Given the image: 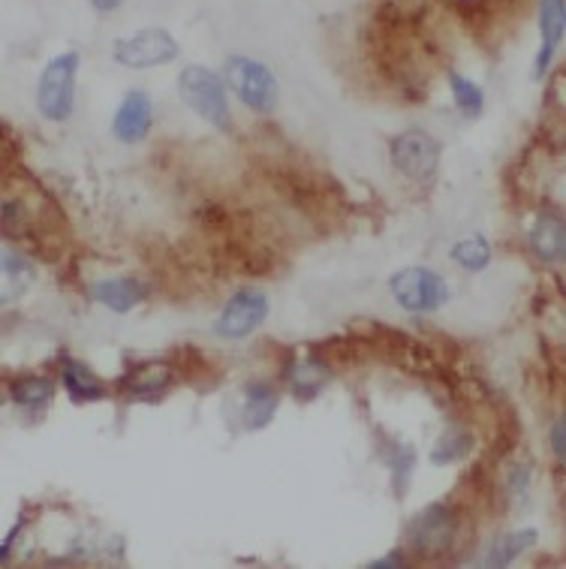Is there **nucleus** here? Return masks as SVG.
Wrapping results in <instances>:
<instances>
[{
	"instance_id": "obj_1",
	"label": "nucleus",
	"mask_w": 566,
	"mask_h": 569,
	"mask_svg": "<svg viewBox=\"0 0 566 569\" xmlns=\"http://www.w3.org/2000/svg\"><path fill=\"white\" fill-rule=\"evenodd\" d=\"M178 94L187 108H193L205 124H212L220 133L233 130V112H229V100H226L224 79L212 70L199 64L184 66L178 75Z\"/></svg>"
},
{
	"instance_id": "obj_2",
	"label": "nucleus",
	"mask_w": 566,
	"mask_h": 569,
	"mask_svg": "<svg viewBox=\"0 0 566 569\" xmlns=\"http://www.w3.org/2000/svg\"><path fill=\"white\" fill-rule=\"evenodd\" d=\"M82 58L79 52L54 54L43 66L40 82H37V108L45 121L64 124L73 115L75 106V73H79Z\"/></svg>"
},
{
	"instance_id": "obj_3",
	"label": "nucleus",
	"mask_w": 566,
	"mask_h": 569,
	"mask_svg": "<svg viewBox=\"0 0 566 569\" xmlns=\"http://www.w3.org/2000/svg\"><path fill=\"white\" fill-rule=\"evenodd\" d=\"M224 73L226 85L233 87V94H236L250 112H257V115H271V112L278 108V79H275V73H271L263 61H254V58H247V54H233V58H226Z\"/></svg>"
},
{
	"instance_id": "obj_4",
	"label": "nucleus",
	"mask_w": 566,
	"mask_h": 569,
	"mask_svg": "<svg viewBox=\"0 0 566 569\" xmlns=\"http://www.w3.org/2000/svg\"><path fill=\"white\" fill-rule=\"evenodd\" d=\"M389 292H392L398 308L407 313H434L452 296L446 280L425 266H410V269L395 271L389 278Z\"/></svg>"
},
{
	"instance_id": "obj_5",
	"label": "nucleus",
	"mask_w": 566,
	"mask_h": 569,
	"mask_svg": "<svg viewBox=\"0 0 566 569\" xmlns=\"http://www.w3.org/2000/svg\"><path fill=\"white\" fill-rule=\"evenodd\" d=\"M440 154H443V145H440L431 133L425 130H404L398 133L392 145H389V157H392V166L398 173L410 178V182L425 184L438 175Z\"/></svg>"
},
{
	"instance_id": "obj_6",
	"label": "nucleus",
	"mask_w": 566,
	"mask_h": 569,
	"mask_svg": "<svg viewBox=\"0 0 566 569\" xmlns=\"http://www.w3.org/2000/svg\"><path fill=\"white\" fill-rule=\"evenodd\" d=\"M455 534H459L455 513L443 504H431L410 518V525H407V546L419 558H440V555H446L449 548H452Z\"/></svg>"
},
{
	"instance_id": "obj_7",
	"label": "nucleus",
	"mask_w": 566,
	"mask_h": 569,
	"mask_svg": "<svg viewBox=\"0 0 566 569\" xmlns=\"http://www.w3.org/2000/svg\"><path fill=\"white\" fill-rule=\"evenodd\" d=\"M178 43L163 28H145V31L124 37L112 45V58L127 70H151V66L172 64L178 58Z\"/></svg>"
},
{
	"instance_id": "obj_8",
	"label": "nucleus",
	"mask_w": 566,
	"mask_h": 569,
	"mask_svg": "<svg viewBox=\"0 0 566 569\" xmlns=\"http://www.w3.org/2000/svg\"><path fill=\"white\" fill-rule=\"evenodd\" d=\"M268 299L259 290H238L229 296L224 311L214 322V332L226 341H245L247 334H254L266 322Z\"/></svg>"
},
{
	"instance_id": "obj_9",
	"label": "nucleus",
	"mask_w": 566,
	"mask_h": 569,
	"mask_svg": "<svg viewBox=\"0 0 566 569\" xmlns=\"http://www.w3.org/2000/svg\"><path fill=\"white\" fill-rule=\"evenodd\" d=\"M175 383L169 362H133L119 380V392L127 401H161Z\"/></svg>"
},
{
	"instance_id": "obj_10",
	"label": "nucleus",
	"mask_w": 566,
	"mask_h": 569,
	"mask_svg": "<svg viewBox=\"0 0 566 569\" xmlns=\"http://www.w3.org/2000/svg\"><path fill=\"white\" fill-rule=\"evenodd\" d=\"M154 127V103L145 91H127L112 118V136L124 145H136Z\"/></svg>"
},
{
	"instance_id": "obj_11",
	"label": "nucleus",
	"mask_w": 566,
	"mask_h": 569,
	"mask_svg": "<svg viewBox=\"0 0 566 569\" xmlns=\"http://www.w3.org/2000/svg\"><path fill=\"white\" fill-rule=\"evenodd\" d=\"M527 248L534 250L539 262L557 266L566 262V220L560 215L543 211L536 215L531 232H527Z\"/></svg>"
},
{
	"instance_id": "obj_12",
	"label": "nucleus",
	"mask_w": 566,
	"mask_h": 569,
	"mask_svg": "<svg viewBox=\"0 0 566 569\" xmlns=\"http://www.w3.org/2000/svg\"><path fill=\"white\" fill-rule=\"evenodd\" d=\"M539 52L534 61V75H545V70L555 61V52L560 49L566 37V0H543L539 3Z\"/></svg>"
},
{
	"instance_id": "obj_13",
	"label": "nucleus",
	"mask_w": 566,
	"mask_h": 569,
	"mask_svg": "<svg viewBox=\"0 0 566 569\" xmlns=\"http://www.w3.org/2000/svg\"><path fill=\"white\" fill-rule=\"evenodd\" d=\"M88 296L112 313H130L148 299V287L136 278H106L91 283Z\"/></svg>"
},
{
	"instance_id": "obj_14",
	"label": "nucleus",
	"mask_w": 566,
	"mask_h": 569,
	"mask_svg": "<svg viewBox=\"0 0 566 569\" xmlns=\"http://www.w3.org/2000/svg\"><path fill=\"white\" fill-rule=\"evenodd\" d=\"M280 407V392L271 383H247L241 389V425L247 431H263L271 425Z\"/></svg>"
},
{
	"instance_id": "obj_15",
	"label": "nucleus",
	"mask_w": 566,
	"mask_h": 569,
	"mask_svg": "<svg viewBox=\"0 0 566 569\" xmlns=\"http://www.w3.org/2000/svg\"><path fill=\"white\" fill-rule=\"evenodd\" d=\"M326 380H329V362L317 353L296 359V362L287 365V383L299 404H308V401L320 395L326 389Z\"/></svg>"
},
{
	"instance_id": "obj_16",
	"label": "nucleus",
	"mask_w": 566,
	"mask_h": 569,
	"mask_svg": "<svg viewBox=\"0 0 566 569\" xmlns=\"http://www.w3.org/2000/svg\"><path fill=\"white\" fill-rule=\"evenodd\" d=\"M61 380H64L66 395H70L73 404H96V401H103L109 395L106 383L91 368L82 365L79 359H70V355L61 365Z\"/></svg>"
},
{
	"instance_id": "obj_17",
	"label": "nucleus",
	"mask_w": 566,
	"mask_h": 569,
	"mask_svg": "<svg viewBox=\"0 0 566 569\" xmlns=\"http://www.w3.org/2000/svg\"><path fill=\"white\" fill-rule=\"evenodd\" d=\"M539 542L536 530H510L494 539L492 546L485 548V558L480 560L482 567H510L518 555H524L527 548H534Z\"/></svg>"
},
{
	"instance_id": "obj_18",
	"label": "nucleus",
	"mask_w": 566,
	"mask_h": 569,
	"mask_svg": "<svg viewBox=\"0 0 566 569\" xmlns=\"http://www.w3.org/2000/svg\"><path fill=\"white\" fill-rule=\"evenodd\" d=\"M380 462H383L385 467H389V473H392L395 497L401 500V497L407 495L410 473L416 467V449L401 441H383V446H380Z\"/></svg>"
},
{
	"instance_id": "obj_19",
	"label": "nucleus",
	"mask_w": 566,
	"mask_h": 569,
	"mask_svg": "<svg viewBox=\"0 0 566 569\" xmlns=\"http://www.w3.org/2000/svg\"><path fill=\"white\" fill-rule=\"evenodd\" d=\"M476 441H473V434L467 428H461V425H452L440 434V441L434 443V449H431V464H459L464 462L467 455L473 452Z\"/></svg>"
},
{
	"instance_id": "obj_20",
	"label": "nucleus",
	"mask_w": 566,
	"mask_h": 569,
	"mask_svg": "<svg viewBox=\"0 0 566 569\" xmlns=\"http://www.w3.org/2000/svg\"><path fill=\"white\" fill-rule=\"evenodd\" d=\"M10 397L16 407L22 410H43L54 397V386L45 376H19L10 386Z\"/></svg>"
},
{
	"instance_id": "obj_21",
	"label": "nucleus",
	"mask_w": 566,
	"mask_h": 569,
	"mask_svg": "<svg viewBox=\"0 0 566 569\" xmlns=\"http://www.w3.org/2000/svg\"><path fill=\"white\" fill-rule=\"evenodd\" d=\"M492 245L485 236H467L455 241V248L449 250V257L455 266H461L464 271H485L488 262H492Z\"/></svg>"
},
{
	"instance_id": "obj_22",
	"label": "nucleus",
	"mask_w": 566,
	"mask_h": 569,
	"mask_svg": "<svg viewBox=\"0 0 566 569\" xmlns=\"http://www.w3.org/2000/svg\"><path fill=\"white\" fill-rule=\"evenodd\" d=\"M449 87H452V100H455V106L464 118H480L482 115V106H485V94H482V87L471 79H464L461 73H449Z\"/></svg>"
},
{
	"instance_id": "obj_23",
	"label": "nucleus",
	"mask_w": 566,
	"mask_h": 569,
	"mask_svg": "<svg viewBox=\"0 0 566 569\" xmlns=\"http://www.w3.org/2000/svg\"><path fill=\"white\" fill-rule=\"evenodd\" d=\"M548 443H552V452L560 464H566V413H560L548 431Z\"/></svg>"
},
{
	"instance_id": "obj_24",
	"label": "nucleus",
	"mask_w": 566,
	"mask_h": 569,
	"mask_svg": "<svg viewBox=\"0 0 566 569\" xmlns=\"http://www.w3.org/2000/svg\"><path fill=\"white\" fill-rule=\"evenodd\" d=\"M24 525H28V516L22 513V518L16 521V527H12L10 534H7V539H3V546H0V563H10V555H12V542L19 539V534L24 530Z\"/></svg>"
},
{
	"instance_id": "obj_25",
	"label": "nucleus",
	"mask_w": 566,
	"mask_h": 569,
	"mask_svg": "<svg viewBox=\"0 0 566 569\" xmlns=\"http://www.w3.org/2000/svg\"><path fill=\"white\" fill-rule=\"evenodd\" d=\"M371 569H392V567H407V558H404V551H389L385 558L380 560H371L368 563Z\"/></svg>"
},
{
	"instance_id": "obj_26",
	"label": "nucleus",
	"mask_w": 566,
	"mask_h": 569,
	"mask_svg": "<svg viewBox=\"0 0 566 569\" xmlns=\"http://www.w3.org/2000/svg\"><path fill=\"white\" fill-rule=\"evenodd\" d=\"M88 3H91L96 12H112L121 7V0H88Z\"/></svg>"
}]
</instances>
